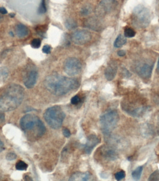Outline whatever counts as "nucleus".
<instances>
[{
    "label": "nucleus",
    "instance_id": "35",
    "mask_svg": "<svg viewBox=\"0 0 159 181\" xmlns=\"http://www.w3.org/2000/svg\"><path fill=\"white\" fill-rule=\"evenodd\" d=\"M4 119V115L3 113L0 112V122H3Z\"/></svg>",
    "mask_w": 159,
    "mask_h": 181
},
{
    "label": "nucleus",
    "instance_id": "5",
    "mask_svg": "<svg viewBox=\"0 0 159 181\" xmlns=\"http://www.w3.org/2000/svg\"><path fill=\"white\" fill-rule=\"evenodd\" d=\"M119 120L118 113L115 110L105 113L100 118L101 130L104 134L108 135L116 128Z\"/></svg>",
    "mask_w": 159,
    "mask_h": 181
},
{
    "label": "nucleus",
    "instance_id": "15",
    "mask_svg": "<svg viewBox=\"0 0 159 181\" xmlns=\"http://www.w3.org/2000/svg\"><path fill=\"white\" fill-rule=\"evenodd\" d=\"M90 176L91 175L88 172L75 173L71 176L69 181H88L90 178Z\"/></svg>",
    "mask_w": 159,
    "mask_h": 181
},
{
    "label": "nucleus",
    "instance_id": "6",
    "mask_svg": "<svg viewBox=\"0 0 159 181\" xmlns=\"http://www.w3.org/2000/svg\"><path fill=\"white\" fill-rule=\"evenodd\" d=\"M134 23L139 28L147 27L151 21V16L148 9L143 5H139L134 9L133 15Z\"/></svg>",
    "mask_w": 159,
    "mask_h": 181
},
{
    "label": "nucleus",
    "instance_id": "20",
    "mask_svg": "<svg viewBox=\"0 0 159 181\" xmlns=\"http://www.w3.org/2000/svg\"><path fill=\"white\" fill-rule=\"evenodd\" d=\"M28 165L26 163L22 161H19L16 164V168L17 170H26L28 169Z\"/></svg>",
    "mask_w": 159,
    "mask_h": 181
},
{
    "label": "nucleus",
    "instance_id": "3",
    "mask_svg": "<svg viewBox=\"0 0 159 181\" xmlns=\"http://www.w3.org/2000/svg\"><path fill=\"white\" fill-rule=\"evenodd\" d=\"M20 126L26 138L30 141H35L41 138L46 130L43 122L34 115L23 116L20 120Z\"/></svg>",
    "mask_w": 159,
    "mask_h": 181
},
{
    "label": "nucleus",
    "instance_id": "29",
    "mask_svg": "<svg viewBox=\"0 0 159 181\" xmlns=\"http://www.w3.org/2000/svg\"><path fill=\"white\" fill-rule=\"evenodd\" d=\"M62 133L65 137L66 138H69L71 136L70 131L67 128H63L62 129Z\"/></svg>",
    "mask_w": 159,
    "mask_h": 181
},
{
    "label": "nucleus",
    "instance_id": "37",
    "mask_svg": "<svg viewBox=\"0 0 159 181\" xmlns=\"http://www.w3.org/2000/svg\"><path fill=\"white\" fill-rule=\"evenodd\" d=\"M9 16H10V17H12L13 18V17H15V14H14V13L10 14Z\"/></svg>",
    "mask_w": 159,
    "mask_h": 181
},
{
    "label": "nucleus",
    "instance_id": "30",
    "mask_svg": "<svg viewBox=\"0 0 159 181\" xmlns=\"http://www.w3.org/2000/svg\"><path fill=\"white\" fill-rule=\"evenodd\" d=\"M51 47L49 45H46L44 46L43 48V52L44 53L49 54L51 52Z\"/></svg>",
    "mask_w": 159,
    "mask_h": 181
},
{
    "label": "nucleus",
    "instance_id": "27",
    "mask_svg": "<svg viewBox=\"0 0 159 181\" xmlns=\"http://www.w3.org/2000/svg\"><path fill=\"white\" fill-rule=\"evenodd\" d=\"M45 31H46V28L44 27L43 26H40L37 28V32L39 35H41V37H43V35H44L45 33Z\"/></svg>",
    "mask_w": 159,
    "mask_h": 181
},
{
    "label": "nucleus",
    "instance_id": "22",
    "mask_svg": "<svg viewBox=\"0 0 159 181\" xmlns=\"http://www.w3.org/2000/svg\"><path fill=\"white\" fill-rule=\"evenodd\" d=\"M41 45V41L40 39H37V38L33 39L31 43V46L34 49L39 48L40 47Z\"/></svg>",
    "mask_w": 159,
    "mask_h": 181
},
{
    "label": "nucleus",
    "instance_id": "33",
    "mask_svg": "<svg viewBox=\"0 0 159 181\" xmlns=\"http://www.w3.org/2000/svg\"><path fill=\"white\" fill-rule=\"evenodd\" d=\"M117 54L120 56H124L126 55V52L124 50H120L118 51Z\"/></svg>",
    "mask_w": 159,
    "mask_h": 181
},
{
    "label": "nucleus",
    "instance_id": "21",
    "mask_svg": "<svg viewBox=\"0 0 159 181\" xmlns=\"http://www.w3.org/2000/svg\"><path fill=\"white\" fill-rule=\"evenodd\" d=\"M46 11V5L45 0H41V3L38 9V13L40 14H43L45 13Z\"/></svg>",
    "mask_w": 159,
    "mask_h": 181
},
{
    "label": "nucleus",
    "instance_id": "26",
    "mask_svg": "<svg viewBox=\"0 0 159 181\" xmlns=\"http://www.w3.org/2000/svg\"><path fill=\"white\" fill-rule=\"evenodd\" d=\"M80 97L78 96V95H76L75 96H73L71 99V103L73 105H77L80 102Z\"/></svg>",
    "mask_w": 159,
    "mask_h": 181
},
{
    "label": "nucleus",
    "instance_id": "11",
    "mask_svg": "<svg viewBox=\"0 0 159 181\" xmlns=\"http://www.w3.org/2000/svg\"><path fill=\"white\" fill-rule=\"evenodd\" d=\"M118 70V64L116 61L109 62L105 71V76L107 80L111 81L116 77Z\"/></svg>",
    "mask_w": 159,
    "mask_h": 181
},
{
    "label": "nucleus",
    "instance_id": "12",
    "mask_svg": "<svg viewBox=\"0 0 159 181\" xmlns=\"http://www.w3.org/2000/svg\"><path fill=\"white\" fill-rule=\"evenodd\" d=\"M100 142V139L95 135H90L87 138L84 151L87 154H90L95 147Z\"/></svg>",
    "mask_w": 159,
    "mask_h": 181
},
{
    "label": "nucleus",
    "instance_id": "9",
    "mask_svg": "<svg viewBox=\"0 0 159 181\" xmlns=\"http://www.w3.org/2000/svg\"><path fill=\"white\" fill-rule=\"evenodd\" d=\"M91 38V33L84 30L76 31L72 35V41L77 45H84L90 41Z\"/></svg>",
    "mask_w": 159,
    "mask_h": 181
},
{
    "label": "nucleus",
    "instance_id": "25",
    "mask_svg": "<svg viewBox=\"0 0 159 181\" xmlns=\"http://www.w3.org/2000/svg\"><path fill=\"white\" fill-rule=\"evenodd\" d=\"M150 181H158L159 180V172L158 170L155 171L154 172H153L150 178L148 179Z\"/></svg>",
    "mask_w": 159,
    "mask_h": 181
},
{
    "label": "nucleus",
    "instance_id": "19",
    "mask_svg": "<svg viewBox=\"0 0 159 181\" xmlns=\"http://www.w3.org/2000/svg\"><path fill=\"white\" fill-rule=\"evenodd\" d=\"M136 34L135 32L134 29L131 28L127 27L124 30V36L126 37L132 38L135 37Z\"/></svg>",
    "mask_w": 159,
    "mask_h": 181
},
{
    "label": "nucleus",
    "instance_id": "34",
    "mask_svg": "<svg viewBox=\"0 0 159 181\" xmlns=\"http://www.w3.org/2000/svg\"><path fill=\"white\" fill-rule=\"evenodd\" d=\"M4 145L3 143L2 142V141L0 140V153L2 152L4 150Z\"/></svg>",
    "mask_w": 159,
    "mask_h": 181
},
{
    "label": "nucleus",
    "instance_id": "13",
    "mask_svg": "<svg viewBox=\"0 0 159 181\" xmlns=\"http://www.w3.org/2000/svg\"><path fill=\"white\" fill-rule=\"evenodd\" d=\"M118 5L116 0H102L100 3V9L104 12H111L116 9Z\"/></svg>",
    "mask_w": 159,
    "mask_h": 181
},
{
    "label": "nucleus",
    "instance_id": "23",
    "mask_svg": "<svg viewBox=\"0 0 159 181\" xmlns=\"http://www.w3.org/2000/svg\"><path fill=\"white\" fill-rule=\"evenodd\" d=\"M66 26L68 29H74L77 26L76 23L72 20H68L66 22Z\"/></svg>",
    "mask_w": 159,
    "mask_h": 181
},
{
    "label": "nucleus",
    "instance_id": "4",
    "mask_svg": "<svg viewBox=\"0 0 159 181\" xmlns=\"http://www.w3.org/2000/svg\"><path fill=\"white\" fill-rule=\"evenodd\" d=\"M65 114L60 106L55 105L47 108L44 113V118L47 124L53 129H58L62 126Z\"/></svg>",
    "mask_w": 159,
    "mask_h": 181
},
{
    "label": "nucleus",
    "instance_id": "7",
    "mask_svg": "<svg viewBox=\"0 0 159 181\" xmlns=\"http://www.w3.org/2000/svg\"><path fill=\"white\" fill-rule=\"evenodd\" d=\"M64 71L68 75L74 76L78 75L81 69V63L78 59L75 57H69L64 63Z\"/></svg>",
    "mask_w": 159,
    "mask_h": 181
},
{
    "label": "nucleus",
    "instance_id": "8",
    "mask_svg": "<svg viewBox=\"0 0 159 181\" xmlns=\"http://www.w3.org/2000/svg\"><path fill=\"white\" fill-rule=\"evenodd\" d=\"M96 157L103 161H110L116 159L117 154L113 148L108 146L101 147L96 152Z\"/></svg>",
    "mask_w": 159,
    "mask_h": 181
},
{
    "label": "nucleus",
    "instance_id": "18",
    "mask_svg": "<svg viewBox=\"0 0 159 181\" xmlns=\"http://www.w3.org/2000/svg\"><path fill=\"white\" fill-rule=\"evenodd\" d=\"M143 170V167H138L132 173V176L135 180H138L141 178Z\"/></svg>",
    "mask_w": 159,
    "mask_h": 181
},
{
    "label": "nucleus",
    "instance_id": "36",
    "mask_svg": "<svg viewBox=\"0 0 159 181\" xmlns=\"http://www.w3.org/2000/svg\"><path fill=\"white\" fill-rule=\"evenodd\" d=\"M24 179L26 181H32V178L28 175H26L24 177Z\"/></svg>",
    "mask_w": 159,
    "mask_h": 181
},
{
    "label": "nucleus",
    "instance_id": "39",
    "mask_svg": "<svg viewBox=\"0 0 159 181\" xmlns=\"http://www.w3.org/2000/svg\"><path fill=\"white\" fill-rule=\"evenodd\" d=\"M1 19V17H0V20Z\"/></svg>",
    "mask_w": 159,
    "mask_h": 181
},
{
    "label": "nucleus",
    "instance_id": "10",
    "mask_svg": "<svg viewBox=\"0 0 159 181\" xmlns=\"http://www.w3.org/2000/svg\"><path fill=\"white\" fill-rule=\"evenodd\" d=\"M38 72L34 67L29 68L26 73L24 77V83L28 89H31L34 87L37 79Z\"/></svg>",
    "mask_w": 159,
    "mask_h": 181
},
{
    "label": "nucleus",
    "instance_id": "1",
    "mask_svg": "<svg viewBox=\"0 0 159 181\" xmlns=\"http://www.w3.org/2000/svg\"><path fill=\"white\" fill-rule=\"evenodd\" d=\"M44 85L52 94L60 96L76 89L79 86V81L74 78L58 75H51L45 79Z\"/></svg>",
    "mask_w": 159,
    "mask_h": 181
},
{
    "label": "nucleus",
    "instance_id": "28",
    "mask_svg": "<svg viewBox=\"0 0 159 181\" xmlns=\"http://www.w3.org/2000/svg\"><path fill=\"white\" fill-rule=\"evenodd\" d=\"M16 157H17L15 153H12V152L8 153L6 156V159L9 161L14 160L16 159Z\"/></svg>",
    "mask_w": 159,
    "mask_h": 181
},
{
    "label": "nucleus",
    "instance_id": "17",
    "mask_svg": "<svg viewBox=\"0 0 159 181\" xmlns=\"http://www.w3.org/2000/svg\"><path fill=\"white\" fill-rule=\"evenodd\" d=\"M126 37L124 35H118L114 41V47L119 48V47H122L123 45H124L126 43Z\"/></svg>",
    "mask_w": 159,
    "mask_h": 181
},
{
    "label": "nucleus",
    "instance_id": "2",
    "mask_svg": "<svg viewBox=\"0 0 159 181\" xmlns=\"http://www.w3.org/2000/svg\"><path fill=\"white\" fill-rule=\"evenodd\" d=\"M24 96V89L20 85H9L0 96V110L9 112L17 108Z\"/></svg>",
    "mask_w": 159,
    "mask_h": 181
},
{
    "label": "nucleus",
    "instance_id": "24",
    "mask_svg": "<svg viewBox=\"0 0 159 181\" xmlns=\"http://www.w3.org/2000/svg\"><path fill=\"white\" fill-rule=\"evenodd\" d=\"M114 176L117 181H120L125 178L126 173L124 171L121 170V171L117 172L114 175Z\"/></svg>",
    "mask_w": 159,
    "mask_h": 181
},
{
    "label": "nucleus",
    "instance_id": "32",
    "mask_svg": "<svg viewBox=\"0 0 159 181\" xmlns=\"http://www.w3.org/2000/svg\"><path fill=\"white\" fill-rule=\"evenodd\" d=\"M0 13L3 15H5L7 13V11L5 7H0Z\"/></svg>",
    "mask_w": 159,
    "mask_h": 181
},
{
    "label": "nucleus",
    "instance_id": "38",
    "mask_svg": "<svg viewBox=\"0 0 159 181\" xmlns=\"http://www.w3.org/2000/svg\"><path fill=\"white\" fill-rule=\"evenodd\" d=\"M157 68H158V69L159 71V60H158V64H157Z\"/></svg>",
    "mask_w": 159,
    "mask_h": 181
},
{
    "label": "nucleus",
    "instance_id": "14",
    "mask_svg": "<svg viewBox=\"0 0 159 181\" xmlns=\"http://www.w3.org/2000/svg\"><path fill=\"white\" fill-rule=\"evenodd\" d=\"M153 68L152 65L148 63H144L138 68V74L143 79H148L151 76Z\"/></svg>",
    "mask_w": 159,
    "mask_h": 181
},
{
    "label": "nucleus",
    "instance_id": "31",
    "mask_svg": "<svg viewBox=\"0 0 159 181\" xmlns=\"http://www.w3.org/2000/svg\"><path fill=\"white\" fill-rule=\"evenodd\" d=\"M81 13L83 15H89V14L90 13V9L88 7H85L82 9Z\"/></svg>",
    "mask_w": 159,
    "mask_h": 181
},
{
    "label": "nucleus",
    "instance_id": "16",
    "mask_svg": "<svg viewBox=\"0 0 159 181\" xmlns=\"http://www.w3.org/2000/svg\"><path fill=\"white\" fill-rule=\"evenodd\" d=\"M16 33L17 37L20 38H23L28 35L29 30L25 25L22 23H19L16 26Z\"/></svg>",
    "mask_w": 159,
    "mask_h": 181
}]
</instances>
